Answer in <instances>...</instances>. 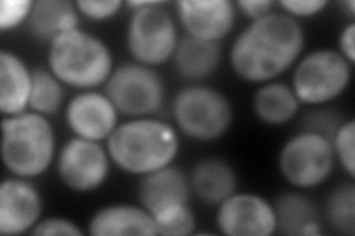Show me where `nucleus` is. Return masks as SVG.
<instances>
[{
  "label": "nucleus",
  "instance_id": "obj_27",
  "mask_svg": "<svg viewBox=\"0 0 355 236\" xmlns=\"http://www.w3.org/2000/svg\"><path fill=\"white\" fill-rule=\"evenodd\" d=\"M31 0H2L0 2V31H14L27 24L33 9Z\"/></svg>",
  "mask_w": 355,
  "mask_h": 236
},
{
  "label": "nucleus",
  "instance_id": "obj_26",
  "mask_svg": "<svg viewBox=\"0 0 355 236\" xmlns=\"http://www.w3.org/2000/svg\"><path fill=\"white\" fill-rule=\"evenodd\" d=\"M335 160L342 165L351 181L355 176V121L343 120L330 138Z\"/></svg>",
  "mask_w": 355,
  "mask_h": 236
},
{
  "label": "nucleus",
  "instance_id": "obj_32",
  "mask_svg": "<svg viewBox=\"0 0 355 236\" xmlns=\"http://www.w3.org/2000/svg\"><path fill=\"white\" fill-rule=\"evenodd\" d=\"M275 5L277 3L271 2V0H239L236 8L237 12L252 21H257L272 14Z\"/></svg>",
  "mask_w": 355,
  "mask_h": 236
},
{
  "label": "nucleus",
  "instance_id": "obj_10",
  "mask_svg": "<svg viewBox=\"0 0 355 236\" xmlns=\"http://www.w3.org/2000/svg\"><path fill=\"white\" fill-rule=\"evenodd\" d=\"M111 161L107 146L73 136L57 154V173L61 183L76 194H92L108 181Z\"/></svg>",
  "mask_w": 355,
  "mask_h": 236
},
{
  "label": "nucleus",
  "instance_id": "obj_13",
  "mask_svg": "<svg viewBox=\"0 0 355 236\" xmlns=\"http://www.w3.org/2000/svg\"><path fill=\"white\" fill-rule=\"evenodd\" d=\"M175 8L185 36L214 43L231 35L239 14L231 0H180Z\"/></svg>",
  "mask_w": 355,
  "mask_h": 236
},
{
  "label": "nucleus",
  "instance_id": "obj_22",
  "mask_svg": "<svg viewBox=\"0 0 355 236\" xmlns=\"http://www.w3.org/2000/svg\"><path fill=\"white\" fill-rule=\"evenodd\" d=\"M301 102L292 86L274 80L263 83L253 95V114L266 126L280 127L293 121L301 111Z\"/></svg>",
  "mask_w": 355,
  "mask_h": 236
},
{
  "label": "nucleus",
  "instance_id": "obj_11",
  "mask_svg": "<svg viewBox=\"0 0 355 236\" xmlns=\"http://www.w3.org/2000/svg\"><path fill=\"white\" fill-rule=\"evenodd\" d=\"M216 211V228L227 236H271L277 233L272 202L252 192H236Z\"/></svg>",
  "mask_w": 355,
  "mask_h": 236
},
{
  "label": "nucleus",
  "instance_id": "obj_17",
  "mask_svg": "<svg viewBox=\"0 0 355 236\" xmlns=\"http://www.w3.org/2000/svg\"><path fill=\"white\" fill-rule=\"evenodd\" d=\"M191 194L206 206L218 207L228 197L237 192L239 177L227 160L219 156H206L198 160L188 176Z\"/></svg>",
  "mask_w": 355,
  "mask_h": 236
},
{
  "label": "nucleus",
  "instance_id": "obj_24",
  "mask_svg": "<svg viewBox=\"0 0 355 236\" xmlns=\"http://www.w3.org/2000/svg\"><path fill=\"white\" fill-rule=\"evenodd\" d=\"M329 226L339 235L355 233V186L351 182L336 186L329 194L324 208Z\"/></svg>",
  "mask_w": 355,
  "mask_h": 236
},
{
  "label": "nucleus",
  "instance_id": "obj_16",
  "mask_svg": "<svg viewBox=\"0 0 355 236\" xmlns=\"http://www.w3.org/2000/svg\"><path fill=\"white\" fill-rule=\"evenodd\" d=\"M91 236H157L150 212L139 206L111 204L95 211L87 223Z\"/></svg>",
  "mask_w": 355,
  "mask_h": 236
},
{
  "label": "nucleus",
  "instance_id": "obj_12",
  "mask_svg": "<svg viewBox=\"0 0 355 236\" xmlns=\"http://www.w3.org/2000/svg\"><path fill=\"white\" fill-rule=\"evenodd\" d=\"M64 117L73 136L94 142H107L120 125L114 104L96 89L76 93L67 102Z\"/></svg>",
  "mask_w": 355,
  "mask_h": 236
},
{
  "label": "nucleus",
  "instance_id": "obj_20",
  "mask_svg": "<svg viewBox=\"0 0 355 236\" xmlns=\"http://www.w3.org/2000/svg\"><path fill=\"white\" fill-rule=\"evenodd\" d=\"M27 28L36 40L49 44L64 33L80 28V14L70 0H37L33 3Z\"/></svg>",
  "mask_w": 355,
  "mask_h": 236
},
{
  "label": "nucleus",
  "instance_id": "obj_15",
  "mask_svg": "<svg viewBox=\"0 0 355 236\" xmlns=\"http://www.w3.org/2000/svg\"><path fill=\"white\" fill-rule=\"evenodd\" d=\"M191 186L188 174L173 164L142 176L138 185L139 204L151 216L178 204H188Z\"/></svg>",
  "mask_w": 355,
  "mask_h": 236
},
{
  "label": "nucleus",
  "instance_id": "obj_25",
  "mask_svg": "<svg viewBox=\"0 0 355 236\" xmlns=\"http://www.w3.org/2000/svg\"><path fill=\"white\" fill-rule=\"evenodd\" d=\"M157 228V235L185 236L196 233L197 219L193 208L188 204H178L166 208L153 216Z\"/></svg>",
  "mask_w": 355,
  "mask_h": 236
},
{
  "label": "nucleus",
  "instance_id": "obj_3",
  "mask_svg": "<svg viewBox=\"0 0 355 236\" xmlns=\"http://www.w3.org/2000/svg\"><path fill=\"white\" fill-rule=\"evenodd\" d=\"M48 69L65 87L82 92L105 84L116 66L103 39L77 28L49 43Z\"/></svg>",
  "mask_w": 355,
  "mask_h": 236
},
{
  "label": "nucleus",
  "instance_id": "obj_21",
  "mask_svg": "<svg viewBox=\"0 0 355 236\" xmlns=\"http://www.w3.org/2000/svg\"><path fill=\"white\" fill-rule=\"evenodd\" d=\"M277 233L287 236H318L321 223L315 204L295 190L283 192L272 201Z\"/></svg>",
  "mask_w": 355,
  "mask_h": 236
},
{
  "label": "nucleus",
  "instance_id": "obj_18",
  "mask_svg": "<svg viewBox=\"0 0 355 236\" xmlns=\"http://www.w3.org/2000/svg\"><path fill=\"white\" fill-rule=\"evenodd\" d=\"M33 70L15 52H0V112L12 117L28 111Z\"/></svg>",
  "mask_w": 355,
  "mask_h": 236
},
{
  "label": "nucleus",
  "instance_id": "obj_8",
  "mask_svg": "<svg viewBox=\"0 0 355 236\" xmlns=\"http://www.w3.org/2000/svg\"><path fill=\"white\" fill-rule=\"evenodd\" d=\"M335 164L330 139L309 130H301L288 138L277 158L284 181L302 190L324 185L335 170Z\"/></svg>",
  "mask_w": 355,
  "mask_h": 236
},
{
  "label": "nucleus",
  "instance_id": "obj_31",
  "mask_svg": "<svg viewBox=\"0 0 355 236\" xmlns=\"http://www.w3.org/2000/svg\"><path fill=\"white\" fill-rule=\"evenodd\" d=\"M343 120L333 111L327 109H320L314 111L305 118V125L302 130H309V131H315L320 134H324L329 139L331 138V134L335 133L338 126L340 125Z\"/></svg>",
  "mask_w": 355,
  "mask_h": 236
},
{
  "label": "nucleus",
  "instance_id": "obj_28",
  "mask_svg": "<svg viewBox=\"0 0 355 236\" xmlns=\"http://www.w3.org/2000/svg\"><path fill=\"white\" fill-rule=\"evenodd\" d=\"M126 6L121 0H77L76 8L79 14L91 21H108L114 18Z\"/></svg>",
  "mask_w": 355,
  "mask_h": 236
},
{
  "label": "nucleus",
  "instance_id": "obj_29",
  "mask_svg": "<svg viewBox=\"0 0 355 236\" xmlns=\"http://www.w3.org/2000/svg\"><path fill=\"white\" fill-rule=\"evenodd\" d=\"M83 233L79 224L64 217L42 219L31 230L35 236H82Z\"/></svg>",
  "mask_w": 355,
  "mask_h": 236
},
{
  "label": "nucleus",
  "instance_id": "obj_34",
  "mask_svg": "<svg viewBox=\"0 0 355 236\" xmlns=\"http://www.w3.org/2000/svg\"><path fill=\"white\" fill-rule=\"evenodd\" d=\"M340 5H342L343 10H345L347 15H348L349 18H354V17H355V2H354V0H347V2H343V3H340Z\"/></svg>",
  "mask_w": 355,
  "mask_h": 236
},
{
  "label": "nucleus",
  "instance_id": "obj_1",
  "mask_svg": "<svg viewBox=\"0 0 355 236\" xmlns=\"http://www.w3.org/2000/svg\"><path fill=\"white\" fill-rule=\"evenodd\" d=\"M306 44L302 24L283 12L252 21L232 42L230 65L243 82L263 84L293 69Z\"/></svg>",
  "mask_w": 355,
  "mask_h": 236
},
{
  "label": "nucleus",
  "instance_id": "obj_23",
  "mask_svg": "<svg viewBox=\"0 0 355 236\" xmlns=\"http://www.w3.org/2000/svg\"><path fill=\"white\" fill-rule=\"evenodd\" d=\"M65 100V86L43 66L33 70V84L30 93L28 111L37 112L40 116H55L62 108Z\"/></svg>",
  "mask_w": 355,
  "mask_h": 236
},
{
  "label": "nucleus",
  "instance_id": "obj_6",
  "mask_svg": "<svg viewBox=\"0 0 355 236\" xmlns=\"http://www.w3.org/2000/svg\"><path fill=\"white\" fill-rule=\"evenodd\" d=\"M176 130L196 142L224 138L234 121V108L228 96L207 84H188L172 100Z\"/></svg>",
  "mask_w": 355,
  "mask_h": 236
},
{
  "label": "nucleus",
  "instance_id": "obj_4",
  "mask_svg": "<svg viewBox=\"0 0 355 236\" xmlns=\"http://www.w3.org/2000/svg\"><path fill=\"white\" fill-rule=\"evenodd\" d=\"M57 160V134L48 117L26 111L2 120V161L10 176L36 179Z\"/></svg>",
  "mask_w": 355,
  "mask_h": 236
},
{
  "label": "nucleus",
  "instance_id": "obj_14",
  "mask_svg": "<svg viewBox=\"0 0 355 236\" xmlns=\"http://www.w3.org/2000/svg\"><path fill=\"white\" fill-rule=\"evenodd\" d=\"M43 199L30 179L9 177L0 185V233H31L42 220Z\"/></svg>",
  "mask_w": 355,
  "mask_h": 236
},
{
  "label": "nucleus",
  "instance_id": "obj_19",
  "mask_svg": "<svg viewBox=\"0 0 355 236\" xmlns=\"http://www.w3.org/2000/svg\"><path fill=\"white\" fill-rule=\"evenodd\" d=\"M173 69L182 80L197 84L212 77L222 62L220 43L181 37L172 58Z\"/></svg>",
  "mask_w": 355,
  "mask_h": 236
},
{
  "label": "nucleus",
  "instance_id": "obj_5",
  "mask_svg": "<svg viewBox=\"0 0 355 236\" xmlns=\"http://www.w3.org/2000/svg\"><path fill=\"white\" fill-rule=\"evenodd\" d=\"M166 5L160 0L126 2L132 10L126 26V48L135 62L155 69L172 61L181 36Z\"/></svg>",
  "mask_w": 355,
  "mask_h": 236
},
{
  "label": "nucleus",
  "instance_id": "obj_30",
  "mask_svg": "<svg viewBox=\"0 0 355 236\" xmlns=\"http://www.w3.org/2000/svg\"><path fill=\"white\" fill-rule=\"evenodd\" d=\"M282 8V12L299 21L320 15L329 6L327 0H283L277 3Z\"/></svg>",
  "mask_w": 355,
  "mask_h": 236
},
{
  "label": "nucleus",
  "instance_id": "obj_9",
  "mask_svg": "<svg viewBox=\"0 0 355 236\" xmlns=\"http://www.w3.org/2000/svg\"><path fill=\"white\" fill-rule=\"evenodd\" d=\"M105 95L120 116L129 118L153 117L164 105L166 86L153 66L135 61L125 62L113 70L107 80Z\"/></svg>",
  "mask_w": 355,
  "mask_h": 236
},
{
  "label": "nucleus",
  "instance_id": "obj_2",
  "mask_svg": "<svg viewBox=\"0 0 355 236\" xmlns=\"http://www.w3.org/2000/svg\"><path fill=\"white\" fill-rule=\"evenodd\" d=\"M113 164L132 176H146L175 163L181 151L180 131L155 117L120 122L105 142Z\"/></svg>",
  "mask_w": 355,
  "mask_h": 236
},
{
  "label": "nucleus",
  "instance_id": "obj_7",
  "mask_svg": "<svg viewBox=\"0 0 355 236\" xmlns=\"http://www.w3.org/2000/svg\"><path fill=\"white\" fill-rule=\"evenodd\" d=\"M351 80L352 64L336 49L321 48L299 58L291 86L301 104L323 107L345 93Z\"/></svg>",
  "mask_w": 355,
  "mask_h": 236
},
{
  "label": "nucleus",
  "instance_id": "obj_33",
  "mask_svg": "<svg viewBox=\"0 0 355 236\" xmlns=\"http://www.w3.org/2000/svg\"><path fill=\"white\" fill-rule=\"evenodd\" d=\"M336 51L348 62H351L354 65V62H355V24L354 22H349V24H347L340 30Z\"/></svg>",
  "mask_w": 355,
  "mask_h": 236
}]
</instances>
